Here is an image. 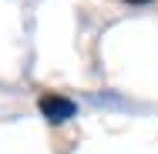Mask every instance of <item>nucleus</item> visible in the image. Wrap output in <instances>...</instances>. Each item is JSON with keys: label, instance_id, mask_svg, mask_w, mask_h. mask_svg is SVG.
<instances>
[{"label": "nucleus", "instance_id": "f257e3e1", "mask_svg": "<svg viewBox=\"0 0 158 154\" xmlns=\"http://www.w3.org/2000/svg\"><path fill=\"white\" fill-rule=\"evenodd\" d=\"M37 107H40V114L51 124L67 121V117H74V111H77V104H74L71 97H61V94H44V97L37 101Z\"/></svg>", "mask_w": 158, "mask_h": 154}, {"label": "nucleus", "instance_id": "f03ea898", "mask_svg": "<svg viewBox=\"0 0 158 154\" xmlns=\"http://www.w3.org/2000/svg\"><path fill=\"white\" fill-rule=\"evenodd\" d=\"M128 3H148V0H128Z\"/></svg>", "mask_w": 158, "mask_h": 154}]
</instances>
